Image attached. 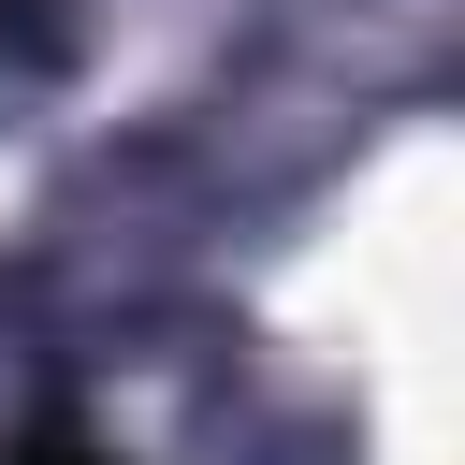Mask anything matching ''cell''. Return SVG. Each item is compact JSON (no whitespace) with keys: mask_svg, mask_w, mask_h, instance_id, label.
Masks as SVG:
<instances>
[{"mask_svg":"<svg viewBox=\"0 0 465 465\" xmlns=\"http://www.w3.org/2000/svg\"><path fill=\"white\" fill-rule=\"evenodd\" d=\"M15 465H102V450H73V436H44V450H15Z\"/></svg>","mask_w":465,"mask_h":465,"instance_id":"obj_1","label":"cell"}]
</instances>
